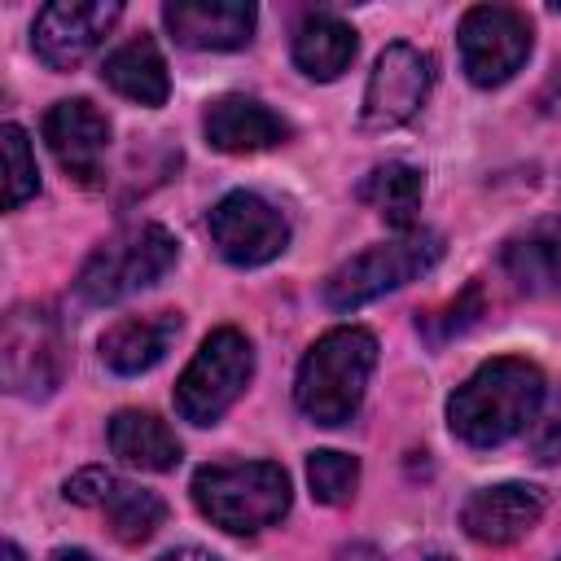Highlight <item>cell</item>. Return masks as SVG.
<instances>
[{"label":"cell","mask_w":561,"mask_h":561,"mask_svg":"<svg viewBox=\"0 0 561 561\" xmlns=\"http://www.w3.org/2000/svg\"><path fill=\"white\" fill-rule=\"evenodd\" d=\"M289 473L276 460H224L193 473V504L228 535H259L289 513Z\"/></svg>","instance_id":"3957f363"},{"label":"cell","mask_w":561,"mask_h":561,"mask_svg":"<svg viewBox=\"0 0 561 561\" xmlns=\"http://www.w3.org/2000/svg\"><path fill=\"white\" fill-rule=\"evenodd\" d=\"M438 259H443V237L434 228L416 224L408 232H394L390 241H377V245L351 254L342 267H333L324 280V302L333 311H355V307L425 276Z\"/></svg>","instance_id":"277c9868"},{"label":"cell","mask_w":561,"mask_h":561,"mask_svg":"<svg viewBox=\"0 0 561 561\" xmlns=\"http://www.w3.org/2000/svg\"><path fill=\"white\" fill-rule=\"evenodd\" d=\"M254 377V346L241 329L224 324L202 337L197 355L175 381V412L193 425H215L250 386Z\"/></svg>","instance_id":"8992f818"},{"label":"cell","mask_w":561,"mask_h":561,"mask_svg":"<svg viewBox=\"0 0 561 561\" xmlns=\"http://www.w3.org/2000/svg\"><path fill=\"white\" fill-rule=\"evenodd\" d=\"M180 337V316L175 311H153V316H127L101 333V359L118 377H140L153 364L167 359L171 342Z\"/></svg>","instance_id":"e0dca14e"},{"label":"cell","mask_w":561,"mask_h":561,"mask_svg":"<svg viewBox=\"0 0 561 561\" xmlns=\"http://www.w3.org/2000/svg\"><path fill=\"white\" fill-rule=\"evenodd\" d=\"M425 561H451V557H425Z\"/></svg>","instance_id":"1f68e13d"},{"label":"cell","mask_w":561,"mask_h":561,"mask_svg":"<svg viewBox=\"0 0 561 561\" xmlns=\"http://www.w3.org/2000/svg\"><path fill=\"white\" fill-rule=\"evenodd\" d=\"M44 140L70 180H79L88 188L101 184V167H105V149H110V118L88 96L57 101L44 114Z\"/></svg>","instance_id":"4fadbf2b"},{"label":"cell","mask_w":561,"mask_h":561,"mask_svg":"<svg viewBox=\"0 0 561 561\" xmlns=\"http://www.w3.org/2000/svg\"><path fill=\"white\" fill-rule=\"evenodd\" d=\"M530 456L539 465H557L561 460V399H552V408L539 416V425L530 434Z\"/></svg>","instance_id":"484cf974"},{"label":"cell","mask_w":561,"mask_h":561,"mask_svg":"<svg viewBox=\"0 0 561 561\" xmlns=\"http://www.w3.org/2000/svg\"><path fill=\"white\" fill-rule=\"evenodd\" d=\"M0 145H4V206L18 210L26 197L39 193V167H35V153H31V140L18 123H4L0 127Z\"/></svg>","instance_id":"603a6c76"},{"label":"cell","mask_w":561,"mask_h":561,"mask_svg":"<svg viewBox=\"0 0 561 561\" xmlns=\"http://www.w3.org/2000/svg\"><path fill=\"white\" fill-rule=\"evenodd\" d=\"M333 561H386V557H381V552H377L373 543H364V539H355V543H342Z\"/></svg>","instance_id":"4316f807"},{"label":"cell","mask_w":561,"mask_h":561,"mask_svg":"<svg viewBox=\"0 0 561 561\" xmlns=\"http://www.w3.org/2000/svg\"><path fill=\"white\" fill-rule=\"evenodd\" d=\"M307 482L320 504H346L359 486V460L346 451H311L307 456Z\"/></svg>","instance_id":"cb8c5ba5"},{"label":"cell","mask_w":561,"mask_h":561,"mask_svg":"<svg viewBox=\"0 0 561 561\" xmlns=\"http://www.w3.org/2000/svg\"><path fill=\"white\" fill-rule=\"evenodd\" d=\"M355 53H359V35L337 13H307L294 31V66L316 83L337 79L355 61Z\"/></svg>","instance_id":"ffe728a7"},{"label":"cell","mask_w":561,"mask_h":561,"mask_svg":"<svg viewBox=\"0 0 561 561\" xmlns=\"http://www.w3.org/2000/svg\"><path fill=\"white\" fill-rule=\"evenodd\" d=\"M53 561H96V557H88V552H79V548H70V552H57Z\"/></svg>","instance_id":"f1b7e54d"},{"label":"cell","mask_w":561,"mask_h":561,"mask_svg":"<svg viewBox=\"0 0 561 561\" xmlns=\"http://www.w3.org/2000/svg\"><path fill=\"white\" fill-rule=\"evenodd\" d=\"M430 88H434V57L412 44H386L381 57L373 61L359 123L368 131H390L425 105Z\"/></svg>","instance_id":"30bf717a"},{"label":"cell","mask_w":561,"mask_h":561,"mask_svg":"<svg viewBox=\"0 0 561 561\" xmlns=\"http://www.w3.org/2000/svg\"><path fill=\"white\" fill-rule=\"evenodd\" d=\"M61 495H66V504L105 513L114 539H123V543H145L167 522V500L158 491L131 486V482L114 478L110 469H79L75 478H66Z\"/></svg>","instance_id":"7c38bea8"},{"label":"cell","mask_w":561,"mask_h":561,"mask_svg":"<svg viewBox=\"0 0 561 561\" xmlns=\"http://www.w3.org/2000/svg\"><path fill=\"white\" fill-rule=\"evenodd\" d=\"M557 561H561V557H557Z\"/></svg>","instance_id":"d6a6232c"},{"label":"cell","mask_w":561,"mask_h":561,"mask_svg":"<svg viewBox=\"0 0 561 561\" xmlns=\"http://www.w3.org/2000/svg\"><path fill=\"white\" fill-rule=\"evenodd\" d=\"M4 561H22V548L18 543H4Z\"/></svg>","instance_id":"f546056e"},{"label":"cell","mask_w":561,"mask_h":561,"mask_svg":"<svg viewBox=\"0 0 561 561\" xmlns=\"http://www.w3.org/2000/svg\"><path fill=\"white\" fill-rule=\"evenodd\" d=\"M66 373V337L48 307H13L0 333V377L9 394L48 399Z\"/></svg>","instance_id":"52a82bcc"},{"label":"cell","mask_w":561,"mask_h":561,"mask_svg":"<svg viewBox=\"0 0 561 561\" xmlns=\"http://www.w3.org/2000/svg\"><path fill=\"white\" fill-rule=\"evenodd\" d=\"M123 18L118 0H53L35 13L31 48L48 70H75Z\"/></svg>","instance_id":"8fae6325"},{"label":"cell","mask_w":561,"mask_h":561,"mask_svg":"<svg viewBox=\"0 0 561 561\" xmlns=\"http://www.w3.org/2000/svg\"><path fill=\"white\" fill-rule=\"evenodd\" d=\"M500 259L522 294H561V215L535 219L526 232L508 237Z\"/></svg>","instance_id":"ac0fdd59"},{"label":"cell","mask_w":561,"mask_h":561,"mask_svg":"<svg viewBox=\"0 0 561 561\" xmlns=\"http://www.w3.org/2000/svg\"><path fill=\"white\" fill-rule=\"evenodd\" d=\"M158 561H219V557L206 552V548H171V552H162Z\"/></svg>","instance_id":"83f0119b"},{"label":"cell","mask_w":561,"mask_h":561,"mask_svg":"<svg viewBox=\"0 0 561 561\" xmlns=\"http://www.w3.org/2000/svg\"><path fill=\"white\" fill-rule=\"evenodd\" d=\"M254 18L259 13L245 0H171L162 9V22L175 35V44L197 53L245 48L254 35Z\"/></svg>","instance_id":"9a60e30c"},{"label":"cell","mask_w":561,"mask_h":561,"mask_svg":"<svg viewBox=\"0 0 561 561\" xmlns=\"http://www.w3.org/2000/svg\"><path fill=\"white\" fill-rule=\"evenodd\" d=\"M543 408V373L530 359H486L447 399V425L465 447H500L517 438Z\"/></svg>","instance_id":"6da1fadb"},{"label":"cell","mask_w":561,"mask_h":561,"mask_svg":"<svg viewBox=\"0 0 561 561\" xmlns=\"http://www.w3.org/2000/svg\"><path fill=\"white\" fill-rule=\"evenodd\" d=\"M478 316H482V289L478 285H469L443 316H421L416 320V329H425L434 342H447V337H456V333H465L469 324H478Z\"/></svg>","instance_id":"d4e9b609"},{"label":"cell","mask_w":561,"mask_h":561,"mask_svg":"<svg viewBox=\"0 0 561 561\" xmlns=\"http://www.w3.org/2000/svg\"><path fill=\"white\" fill-rule=\"evenodd\" d=\"M101 79L118 96H127L136 105H149V110L153 105H167V92H171L167 61H162V53H158V44L149 35H136L123 48H114L105 57V66H101Z\"/></svg>","instance_id":"44dd1931"},{"label":"cell","mask_w":561,"mask_h":561,"mask_svg":"<svg viewBox=\"0 0 561 561\" xmlns=\"http://www.w3.org/2000/svg\"><path fill=\"white\" fill-rule=\"evenodd\" d=\"M456 44H460V66H465L469 83L500 88L526 66L535 31H530L526 13L508 9V4H473L460 18Z\"/></svg>","instance_id":"ba28073f"},{"label":"cell","mask_w":561,"mask_h":561,"mask_svg":"<svg viewBox=\"0 0 561 561\" xmlns=\"http://www.w3.org/2000/svg\"><path fill=\"white\" fill-rule=\"evenodd\" d=\"M202 131H206V140L219 153H259V149L285 145L294 127L276 110H267L263 101L241 96V92H228V96H215L206 105Z\"/></svg>","instance_id":"2e32d148"},{"label":"cell","mask_w":561,"mask_h":561,"mask_svg":"<svg viewBox=\"0 0 561 561\" xmlns=\"http://www.w3.org/2000/svg\"><path fill=\"white\" fill-rule=\"evenodd\" d=\"M421 197H425V175L408 162H386V167H373L359 184V202L377 206L399 232L416 228V210H421Z\"/></svg>","instance_id":"7402d4cb"},{"label":"cell","mask_w":561,"mask_h":561,"mask_svg":"<svg viewBox=\"0 0 561 561\" xmlns=\"http://www.w3.org/2000/svg\"><path fill=\"white\" fill-rule=\"evenodd\" d=\"M110 451L131 465V469H145V473H167L180 465V438L175 430L153 416V412H140V408H123L110 416Z\"/></svg>","instance_id":"d6986e66"},{"label":"cell","mask_w":561,"mask_h":561,"mask_svg":"<svg viewBox=\"0 0 561 561\" xmlns=\"http://www.w3.org/2000/svg\"><path fill=\"white\" fill-rule=\"evenodd\" d=\"M377 368V337L368 329L342 324L316 337V346L302 355L294 377V403L316 425H346L368 390V377Z\"/></svg>","instance_id":"7a4b0ae2"},{"label":"cell","mask_w":561,"mask_h":561,"mask_svg":"<svg viewBox=\"0 0 561 561\" xmlns=\"http://www.w3.org/2000/svg\"><path fill=\"white\" fill-rule=\"evenodd\" d=\"M552 83H557V92H561V61H557V75H552Z\"/></svg>","instance_id":"4dcf8cb0"},{"label":"cell","mask_w":561,"mask_h":561,"mask_svg":"<svg viewBox=\"0 0 561 561\" xmlns=\"http://www.w3.org/2000/svg\"><path fill=\"white\" fill-rule=\"evenodd\" d=\"M180 259V241L162 224H136L101 241L79 267V294L96 307L123 302L149 285H158Z\"/></svg>","instance_id":"5b68a950"},{"label":"cell","mask_w":561,"mask_h":561,"mask_svg":"<svg viewBox=\"0 0 561 561\" xmlns=\"http://www.w3.org/2000/svg\"><path fill=\"white\" fill-rule=\"evenodd\" d=\"M206 232L232 267H263L289 245V219L250 188L219 197L206 215Z\"/></svg>","instance_id":"9c48e42d"},{"label":"cell","mask_w":561,"mask_h":561,"mask_svg":"<svg viewBox=\"0 0 561 561\" xmlns=\"http://www.w3.org/2000/svg\"><path fill=\"white\" fill-rule=\"evenodd\" d=\"M548 508V495L530 482H495V486H478L465 504H460V526L469 539L486 543V548H504L517 543L522 535H530L539 526Z\"/></svg>","instance_id":"5bb4252c"}]
</instances>
